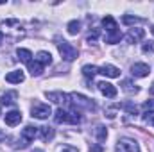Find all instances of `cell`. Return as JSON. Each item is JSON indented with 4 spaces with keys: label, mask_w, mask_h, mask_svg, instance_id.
<instances>
[{
    "label": "cell",
    "mask_w": 154,
    "mask_h": 152,
    "mask_svg": "<svg viewBox=\"0 0 154 152\" xmlns=\"http://www.w3.org/2000/svg\"><path fill=\"white\" fill-rule=\"evenodd\" d=\"M115 152H140V147L131 138H120L118 143H116Z\"/></svg>",
    "instance_id": "277c9868"
},
{
    "label": "cell",
    "mask_w": 154,
    "mask_h": 152,
    "mask_svg": "<svg viewBox=\"0 0 154 152\" xmlns=\"http://www.w3.org/2000/svg\"><path fill=\"white\" fill-rule=\"evenodd\" d=\"M95 134H97V140H99V141H106L108 132H106V129H104L102 125H99V127L95 129Z\"/></svg>",
    "instance_id": "d4e9b609"
},
{
    "label": "cell",
    "mask_w": 154,
    "mask_h": 152,
    "mask_svg": "<svg viewBox=\"0 0 154 152\" xmlns=\"http://www.w3.org/2000/svg\"><path fill=\"white\" fill-rule=\"evenodd\" d=\"M131 74L134 77H147L151 74V66L145 65V63H134L131 66Z\"/></svg>",
    "instance_id": "52a82bcc"
},
{
    "label": "cell",
    "mask_w": 154,
    "mask_h": 152,
    "mask_svg": "<svg viewBox=\"0 0 154 152\" xmlns=\"http://www.w3.org/2000/svg\"><path fill=\"white\" fill-rule=\"evenodd\" d=\"M122 90H124L125 93H129V95H136V93L140 91V90L136 88V84H133V82H131V81H127V79L122 82Z\"/></svg>",
    "instance_id": "ac0fdd59"
},
{
    "label": "cell",
    "mask_w": 154,
    "mask_h": 152,
    "mask_svg": "<svg viewBox=\"0 0 154 152\" xmlns=\"http://www.w3.org/2000/svg\"><path fill=\"white\" fill-rule=\"evenodd\" d=\"M97 86H99V91H100L104 97H108V99H115L116 93H118V91H116V88L111 84V82H106V81H102V82H99Z\"/></svg>",
    "instance_id": "8992f818"
},
{
    "label": "cell",
    "mask_w": 154,
    "mask_h": 152,
    "mask_svg": "<svg viewBox=\"0 0 154 152\" xmlns=\"http://www.w3.org/2000/svg\"><path fill=\"white\" fill-rule=\"evenodd\" d=\"M31 113H32V116H34V118H38V120H47V118L52 114V109H50V106H48V104L36 102V104L32 106Z\"/></svg>",
    "instance_id": "5b68a950"
},
{
    "label": "cell",
    "mask_w": 154,
    "mask_h": 152,
    "mask_svg": "<svg viewBox=\"0 0 154 152\" xmlns=\"http://www.w3.org/2000/svg\"><path fill=\"white\" fill-rule=\"evenodd\" d=\"M38 134H39V127H34V125H27L22 131V138H25L27 141H32Z\"/></svg>",
    "instance_id": "7c38bea8"
},
{
    "label": "cell",
    "mask_w": 154,
    "mask_h": 152,
    "mask_svg": "<svg viewBox=\"0 0 154 152\" xmlns=\"http://www.w3.org/2000/svg\"><path fill=\"white\" fill-rule=\"evenodd\" d=\"M47 99L56 102V104H61V102H66L68 95H65V93H47Z\"/></svg>",
    "instance_id": "ffe728a7"
},
{
    "label": "cell",
    "mask_w": 154,
    "mask_h": 152,
    "mask_svg": "<svg viewBox=\"0 0 154 152\" xmlns=\"http://www.w3.org/2000/svg\"><path fill=\"white\" fill-rule=\"evenodd\" d=\"M27 66H29V72H31V75H32V77L41 75V72H43V66L39 65L38 61H31Z\"/></svg>",
    "instance_id": "d6986e66"
},
{
    "label": "cell",
    "mask_w": 154,
    "mask_h": 152,
    "mask_svg": "<svg viewBox=\"0 0 154 152\" xmlns=\"http://www.w3.org/2000/svg\"><path fill=\"white\" fill-rule=\"evenodd\" d=\"M36 61H38L41 66L50 65V63H52V56H50V52H47V50H39L38 54H36Z\"/></svg>",
    "instance_id": "9a60e30c"
},
{
    "label": "cell",
    "mask_w": 154,
    "mask_h": 152,
    "mask_svg": "<svg viewBox=\"0 0 154 152\" xmlns=\"http://www.w3.org/2000/svg\"><path fill=\"white\" fill-rule=\"evenodd\" d=\"M91 150H93V152H102V147H93Z\"/></svg>",
    "instance_id": "d6a6232c"
},
{
    "label": "cell",
    "mask_w": 154,
    "mask_h": 152,
    "mask_svg": "<svg viewBox=\"0 0 154 152\" xmlns=\"http://www.w3.org/2000/svg\"><path fill=\"white\" fill-rule=\"evenodd\" d=\"M97 38H99V29H93V31H90V34H88L86 41H88V43H95Z\"/></svg>",
    "instance_id": "83f0119b"
},
{
    "label": "cell",
    "mask_w": 154,
    "mask_h": 152,
    "mask_svg": "<svg viewBox=\"0 0 154 152\" xmlns=\"http://www.w3.org/2000/svg\"><path fill=\"white\" fill-rule=\"evenodd\" d=\"M143 34H145V32H143V29H134V27H133V29L127 32L125 41H127V43H136L138 39L143 38Z\"/></svg>",
    "instance_id": "4fadbf2b"
},
{
    "label": "cell",
    "mask_w": 154,
    "mask_h": 152,
    "mask_svg": "<svg viewBox=\"0 0 154 152\" xmlns=\"http://www.w3.org/2000/svg\"><path fill=\"white\" fill-rule=\"evenodd\" d=\"M82 74H84V77H88V79H90V77L93 79V77L99 74V68L93 66V65H84V66H82Z\"/></svg>",
    "instance_id": "44dd1931"
},
{
    "label": "cell",
    "mask_w": 154,
    "mask_h": 152,
    "mask_svg": "<svg viewBox=\"0 0 154 152\" xmlns=\"http://www.w3.org/2000/svg\"><path fill=\"white\" fill-rule=\"evenodd\" d=\"M68 99H70L68 102H70L75 109H86V111H93V109H95V102H93L91 99L81 95V93H70Z\"/></svg>",
    "instance_id": "7a4b0ae2"
},
{
    "label": "cell",
    "mask_w": 154,
    "mask_h": 152,
    "mask_svg": "<svg viewBox=\"0 0 154 152\" xmlns=\"http://www.w3.org/2000/svg\"><path fill=\"white\" fill-rule=\"evenodd\" d=\"M16 99H18V93L16 91H7V93H4L0 97V104L2 106H13L16 102Z\"/></svg>",
    "instance_id": "5bb4252c"
},
{
    "label": "cell",
    "mask_w": 154,
    "mask_h": 152,
    "mask_svg": "<svg viewBox=\"0 0 154 152\" xmlns=\"http://www.w3.org/2000/svg\"><path fill=\"white\" fill-rule=\"evenodd\" d=\"M61 152H79V150H77L75 147H70V145H68V147H63V150Z\"/></svg>",
    "instance_id": "4dcf8cb0"
},
{
    "label": "cell",
    "mask_w": 154,
    "mask_h": 152,
    "mask_svg": "<svg viewBox=\"0 0 154 152\" xmlns=\"http://www.w3.org/2000/svg\"><path fill=\"white\" fill-rule=\"evenodd\" d=\"M0 113H2V111H0Z\"/></svg>",
    "instance_id": "f35d334b"
},
{
    "label": "cell",
    "mask_w": 154,
    "mask_h": 152,
    "mask_svg": "<svg viewBox=\"0 0 154 152\" xmlns=\"http://www.w3.org/2000/svg\"><path fill=\"white\" fill-rule=\"evenodd\" d=\"M31 152H43L41 149H34V150H31Z\"/></svg>",
    "instance_id": "8d00e7d4"
},
{
    "label": "cell",
    "mask_w": 154,
    "mask_h": 152,
    "mask_svg": "<svg viewBox=\"0 0 154 152\" xmlns=\"http://www.w3.org/2000/svg\"><path fill=\"white\" fill-rule=\"evenodd\" d=\"M102 25H104V29H106V32H108V34L118 31V23H116V20L111 16V14H106V16L102 18Z\"/></svg>",
    "instance_id": "ba28073f"
},
{
    "label": "cell",
    "mask_w": 154,
    "mask_h": 152,
    "mask_svg": "<svg viewBox=\"0 0 154 152\" xmlns=\"http://www.w3.org/2000/svg\"><path fill=\"white\" fill-rule=\"evenodd\" d=\"M143 122H147V123L154 125V111H152V109H149V111H145V113H143Z\"/></svg>",
    "instance_id": "4316f807"
},
{
    "label": "cell",
    "mask_w": 154,
    "mask_h": 152,
    "mask_svg": "<svg viewBox=\"0 0 154 152\" xmlns=\"http://www.w3.org/2000/svg\"><path fill=\"white\" fill-rule=\"evenodd\" d=\"M151 32H152V34H154V25H152V27H151Z\"/></svg>",
    "instance_id": "74e56055"
},
{
    "label": "cell",
    "mask_w": 154,
    "mask_h": 152,
    "mask_svg": "<svg viewBox=\"0 0 154 152\" xmlns=\"http://www.w3.org/2000/svg\"><path fill=\"white\" fill-rule=\"evenodd\" d=\"M2 41H4V34H2V32H0V43H2Z\"/></svg>",
    "instance_id": "d590c367"
},
{
    "label": "cell",
    "mask_w": 154,
    "mask_h": 152,
    "mask_svg": "<svg viewBox=\"0 0 154 152\" xmlns=\"http://www.w3.org/2000/svg\"><path fill=\"white\" fill-rule=\"evenodd\" d=\"M16 54H18V59H20L22 63H25V65H29V63L32 61V52L27 50V48H18Z\"/></svg>",
    "instance_id": "2e32d148"
},
{
    "label": "cell",
    "mask_w": 154,
    "mask_h": 152,
    "mask_svg": "<svg viewBox=\"0 0 154 152\" xmlns=\"http://www.w3.org/2000/svg\"><path fill=\"white\" fill-rule=\"evenodd\" d=\"M106 43H109V45H115L118 43L120 39H122V34H120V31H116V32H109V34H106Z\"/></svg>",
    "instance_id": "cb8c5ba5"
},
{
    "label": "cell",
    "mask_w": 154,
    "mask_h": 152,
    "mask_svg": "<svg viewBox=\"0 0 154 152\" xmlns=\"http://www.w3.org/2000/svg\"><path fill=\"white\" fill-rule=\"evenodd\" d=\"M22 122V113L20 111H9V113H5V123L9 125V127H14V125H18Z\"/></svg>",
    "instance_id": "30bf717a"
},
{
    "label": "cell",
    "mask_w": 154,
    "mask_h": 152,
    "mask_svg": "<svg viewBox=\"0 0 154 152\" xmlns=\"http://www.w3.org/2000/svg\"><path fill=\"white\" fill-rule=\"evenodd\" d=\"M66 29H68V34H72V36H77V34L81 32V22H77V20H72V22L66 25Z\"/></svg>",
    "instance_id": "7402d4cb"
},
{
    "label": "cell",
    "mask_w": 154,
    "mask_h": 152,
    "mask_svg": "<svg viewBox=\"0 0 154 152\" xmlns=\"http://www.w3.org/2000/svg\"><path fill=\"white\" fill-rule=\"evenodd\" d=\"M23 79H25V75H23L22 70H13L5 75V81L11 82V84H20V82H23Z\"/></svg>",
    "instance_id": "8fae6325"
},
{
    "label": "cell",
    "mask_w": 154,
    "mask_h": 152,
    "mask_svg": "<svg viewBox=\"0 0 154 152\" xmlns=\"http://www.w3.org/2000/svg\"><path fill=\"white\" fill-rule=\"evenodd\" d=\"M16 23H18L16 20H5L4 22V25H16Z\"/></svg>",
    "instance_id": "1f68e13d"
},
{
    "label": "cell",
    "mask_w": 154,
    "mask_h": 152,
    "mask_svg": "<svg viewBox=\"0 0 154 152\" xmlns=\"http://www.w3.org/2000/svg\"><path fill=\"white\" fill-rule=\"evenodd\" d=\"M56 45H57V50H59V54H61V57L65 61H74V59H77L79 50H77L75 47H72L68 41H65V39H61V38H56Z\"/></svg>",
    "instance_id": "6da1fadb"
},
{
    "label": "cell",
    "mask_w": 154,
    "mask_h": 152,
    "mask_svg": "<svg viewBox=\"0 0 154 152\" xmlns=\"http://www.w3.org/2000/svg\"><path fill=\"white\" fill-rule=\"evenodd\" d=\"M39 138L43 140V141H50L52 138H54V129L52 127H39V134H38Z\"/></svg>",
    "instance_id": "e0dca14e"
},
{
    "label": "cell",
    "mask_w": 154,
    "mask_h": 152,
    "mask_svg": "<svg viewBox=\"0 0 154 152\" xmlns=\"http://www.w3.org/2000/svg\"><path fill=\"white\" fill-rule=\"evenodd\" d=\"M145 20L143 18H138V16H129V14H125V16H122V23H125V25H134V23H143Z\"/></svg>",
    "instance_id": "603a6c76"
},
{
    "label": "cell",
    "mask_w": 154,
    "mask_h": 152,
    "mask_svg": "<svg viewBox=\"0 0 154 152\" xmlns=\"http://www.w3.org/2000/svg\"><path fill=\"white\" fill-rule=\"evenodd\" d=\"M99 74H102L106 77H111V79H116V77H120V70L116 66H113V65H104V66L99 68Z\"/></svg>",
    "instance_id": "9c48e42d"
},
{
    "label": "cell",
    "mask_w": 154,
    "mask_h": 152,
    "mask_svg": "<svg viewBox=\"0 0 154 152\" xmlns=\"http://www.w3.org/2000/svg\"><path fill=\"white\" fill-rule=\"evenodd\" d=\"M27 147H29V141L25 138H20L13 143V149H27Z\"/></svg>",
    "instance_id": "484cf974"
},
{
    "label": "cell",
    "mask_w": 154,
    "mask_h": 152,
    "mask_svg": "<svg viewBox=\"0 0 154 152\" xmlns=\"http://www.w3.org/2000/svg\"><path fill=\"white\" fill-rule=\"evenodd\" d=\"M142 50H143V54H152L154 52V41H147V43H143Z\"/></svg>",
    "instance_id": "f1b7e54d"
},
{
    "label": "cell",
    "mask_w": 154,
    "mask_h": 152,
    "mask_svg": "<svg viewBox=\"0 0 154 152\" xmlns=\"http://www.w3.org/2000/svg\"><path fill=\"white\" fill-rule=\"evenodd\" d=\"M149 93H151V95H154V82H152V86H151V90H149Z\"/></svg>",
    "instance_id": "e575fe53"
},
{
    "label": "cell",
    "mask_w": 154,
    "mask_h": 152,
    "mask_svg": "<svg viewBox=\"0 0 154 152\" xmlns=\"http://www.w3.org/2000/svg\"><path fill=\"white\" fill-rule=\"evenodd\" d=\"M54 120H56V123H79L81 116L75 111H65L63 108H59L54 114Z\"/></svg>",
    "instance_id": "3957f363"
},
{
    "label": "cell",
    "mask_w": 154,
    "mask_h": 152,
    "mask_svg": "<svg viewBox=\"0 0 154 152\" xmlns=\"http://www.w3.org/2000/svg\"><path fill=\"white\" fill-rule=\"evenodd\" d=\"M0 141H5V134H4L2 131H0Z\"/></svg>",
    "instance_id": "836d02e7"
},
{
    "label": "cell",
    "mask_w": 154,
    "mask_h": 152,
    "mask_svg": "<svg viewBox=\"0 0 154 152\" xmlns=\"http://www.w3.org/2000/svg\"><path fill=\"white\" fill-rule=\"evenodd\" d=\"M122 108H124V109H125L127 113H131V114H136V113H138V109H136V106H133V104H124Z\"/></svg>",
    "instance_id": "f546056e"
}]
</instances>
